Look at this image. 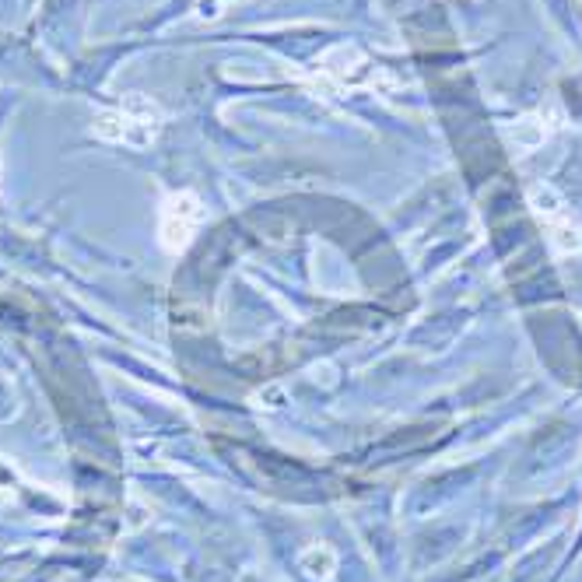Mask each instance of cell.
<instances>
[{
  "label": "cell",
  "mask_w": 582,
  "mask_h": 582,
  "mask_svg": "<svg viewBox=\"0 0 582 582\" xmlns=\"http://www.w3.org/2000/svg\"><path fill=\"white\" fill-rule=\"evenodd\" d=\"M204 225V204L197 193L179 190L162 204V218H158V239L169 253H183L193 242L197 228Z\"/></svg>",
  "instance_id": "1"
},
{
  "label": "cell",
  "mask_w": 582,
  "mask_h": 582,
  "mask_svg": "<svg viewBox=\"0 0 582 582\" xmlns=\"http://www.w3.org/2000/svg\"><path fill=\"white\" fill-rule=\"evenodd\" d=\"M95 134L106 141H123V144H148L158 134V113L155 106L141 99H130L123 109L106 113L95 120Z\"/></svg>",
  "instance_id": "2"
}]
</instances>
